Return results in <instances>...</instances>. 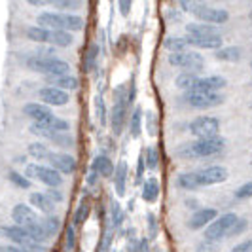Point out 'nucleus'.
<instances>
[{"label": "nucleus", "instance_id": "56", "mask_svg": "<svg viewBox=\"0 0 252 252\" xmlns=\"http://www.w3.org/2000/svg\"><path fill=\"white\" fill-rule=\"evenodd\" d=\"M148 222H150V235L154 237L156 235V216L148 215Z\"/></svg>", "mask_w": 252, "mask_h": 252}, {"label": "nucleus", "instance_id": "52", "mask_svg": "<svg viewBox=\"0 0 252 252\" xmlns=\"http://www.w3.org/2000/svg\"><path fill=\"white\" fill-rule=\"evenodd\" d=\"M110 241H112V233L108 231V233H104V237H102V243H101V247H99V252H108V249H110Z\"/></svg>", "mask_w": 252, "mask_h": 252}, {"label": "nucleus", "instance_id": "44", "mask_svg": "<svg viewBox=\"0 0 252 252\" xmlns=\"http://www.w3.org/2000/svg\"><path fill=\"white\" fill-rule=\"evenodd\" d=\"M218 249H220V243L218 241L203 239L201 243L195 245V252H218Z\"/></svg>", "mask_w": 252, "mask_h": 252}, {"label": "nucleus", "instance_id": "22", "mask_svg": "<svg viewBox=\"0 0 252 252\" xmlns=\"http://www.w3.org/2000/svg\"><path fill=\"white\" fill-rule=\"evenodd\" d=\"M114 188L120 197H124L127 191V163L120 161L114 169Z\"/></svg>", "mask_w": 252, "mask_h": 252}, {"label": "nucleus", "instance_id": "29", "mask_svg": "<svg viewBox=\"0 0 252 252\" xmlns=\"http://www.w3.org/2000/svg\"><path fill=\"white\" fill-rule=\"evenodd\" d=\"M197 80H199V76L197 72H189V70H184V72H180L177 76V80H175V86L178 89H182V91H189V89H193V86L197 84Z\"/></svg>", "mask_w": 252, "mask_h": 252}, {"label": "nucleus", "instance_id": "17", "mask_svg": "<svg viewBox=\"0 0 252 252\" xmlns=\"http://www.w3.org/2000/svg\"><path fill=\"white\" fill-rule=\"evenodd\" d=\"M12 220L17 224V226H29V224H32V222H36V213H34V209L31 207V205H25V203H17V205H13L12 209Z\"/></svg>", "mask_w": 252, "mask_h": 252}, {"label": "nucleus", "instance_id": "43", "mask_svg": "<svg viewBox=\"0 0 252 252\" xmlns=\"http://www.w3.org/2000/svg\"><path fill=\"white\" fill-rule=\"evenodd\" d=\"M146 165H148V169H158V165H159V152H158V148L156 146H150L148 150H146Z\"/></svg>", "mask_w": 252, "mask_h": 252}, {"label": "nucleus", "instance_id": "49", "mask_svg": "<svg viewBox=\"0 0 252 252\" xmlns=\"http://www.w3.org/2000/svg\"><path fill=\"white\" fill-rule=\"evenodd\" d=\"M118 4H120V13L127 17L129 13H131V6H133V0H118Z\"/></svg>", "mask_w": 252, "mask_h": 252}, {"label": "nucleus", "instance_id": "6", "mask_svg": "<svg viewBox=\"0 0 252 252\" xmlns=\"http://www.w3.org/2000/svg\"><path fill=\"white\" fill-rule=\"evenodd\" d=\"M167 61H169L171 66H177V68H182V70H189V72H201L203 68H205V59L197 51H175V53H169Z\"/></svg>", "mask_w": 252, "mask_h": 252}, {"label": "nucleus", "instance_id": "34", "mask_svg": "<svg viewBox=\"0 0 252 252\" xmlns=\"http://www.w3.org/2000/svg\"><path fill=\"white\" fill-rule=\"evenodd\" d=\"M165 50H169V53H175V51H186L189 48L188 40L186 36L184 38H178V36H169L163 42Z\"/></svg>", "mask_w": 252, "mask_h": 252}, {"label": "nucleus", "instance_id": "36", "mask_svg": "<svg viewBox=\"0 0 252 252\" xmlns=\"http://www.w3.org/2000/svg\"><path fill=\"white\" fill-rule=\"evenodd\" d=\"M89 209H91V207H89V199L84 197L82 203L78 205V211H76V215H74V226H80V224H84V222L88 220Z\"/></svg>", "mask_w": 252, "mask_h": 252}, {"label": "nucleus", "instance_id": "18", "mask_svg": "<svg viewBox=\"0 0 252 252\" xmlns=\"http://www.w3.org/2000/svg\"><path fill=\"white\" fill-rule=\"evenodd\" d=\"M186 40H188L189 46L193 48H199V50H220L222 44H224V38L222 34L220 36H189L186 34Z\"/></svg>", "mask_w": 252, "mask_h": 252}, {"label": "nucleus", "instance_id": "42", "mask_svg": "<svg viewBox=\"0 0 252 252\" xmlns=\"http://www.w3.org/2000/svg\"><path fill=\"white\" fill-rule=\"evenodd\" d=\"M97 53H99V48L97 44H91L88 50V59H86V70L88 72H93L95 70V64H97Z\"/></svg>", "mask_w": 252, "mask_h": 252}, {"label": "nucleus", "instance_id": "10", "mask_svg": "<svg viewBox=\"0 0 252 252\" xmlns=\"http://www.w3.org/2000/svg\"><path fill=\"white\" fill-rule=\"evenodd\" d=\"M0 235H4L6 239H10L13 245L17 247H23V249H32L36 241H32V237L29 235L23 226H17V224H12V226H2L0 227Z\"/></svg>", "mask_w": 252, "mask_h": 252}, {"label": "nucleus", "instance_id": "5", "mask_svg": "<svg viewBox=\"0 0 252 252\" xmlns=\"http://www.w3.org/2000/svg\"><path fill=\"white\" fill-rule=\"evenodd\" d=\"M239 220V216L235 213H226V215L216 216L215 220L205 227V239L209 241H220L227 239V233L231 231V227L235 226V222Z\"/></svg>", "mask_w": 252, "mask_h": 252}, {"label": "nucleus", "instance_id": "30", "mask_svg": "<svg viewBox=\"0 0 252 252\" xmlns=\"http://www.w3.org/2000/svg\"><path fill=\"white\" fill-rule=\"evenodd\" d=\"M27 154H29L31 158H34L36 161H48L51 150L44 142H31V144L27 146Z\"/></svg>", "mask_w": 252, "mask_h": 252}, {"label": "nucleus", "instance_id": "40", "mask_svg": "<svg viewBox=\"0 0 252 252\" xmlns=\"http://www.w3.org/2000/svg\"><path fill=\"white\" fill-rule=\"evenodd\" d=\"M95 118L101 126H106V104H104V99L101 95L95 97Z\"/></svg>", "mask_w": 252, "mask_h": 252}, {"label": "nucleus", "instance_id": "3", "mask_svg": "<svg viewBox=\"0 0 252 252\" xmlns=\"http://www.w3.org/2000/svg\"><path fill=\"white\" fill-rule=\"evenodd\" d=\"M127 106H129V99H127V86L122 84L114 91V106L110 112V127H112L114 135H122L124 126H126V116Z\"/></svg>", "mask_w": 252, "mask_h": 252}, {"label": "nucleus", "instance_id": "37", "mask_svg": "<svg viewBox=\"0 0 252 252\" xmlns=\"http://www.w3.org/2000/svg\"><path fill=\"white\" fill-rule=\"evenodd\" d=\"M205 4H207L205 0H180V10L186 13H191V15H195Z\"/></svg>", "mask_w": 252, "mask_h": 252}, {"label": "nucleus", "instance_id": "2", "mask_svg": "<svg viewBox=\"0 0 252 252\" xmlns=\"http://www.w3.org/2000/svg\"><path fill=\"white\" fill-rule=\"evenodd\" d=\"M25 66L31 72H38L44 76H61V74H70V64L57 59L53 55H42V53H29L23 59Z\"/></svg>", "mask_w": 252, "mask_h": 252}, {"label": "nucleus", "instance_id": "20", "mask_svg": "<svg viewBox=\"0 0 252 252\" xmlns=\"http://www.w3.org/2000/svg\"><path fill=\"white\" fill-rule=\"evenodd\" d=\"M46 84L59 88L63 91H76L78 89V78L72 74H61V76H46Z\"/></svg>", "mask_w": 252, "mask_h": 252}, {"label": "nucleus", "instance_id": "55", "mask_svg": "<svg viewBox=\"0 0 252 252\" xmlns=\"http://www.w3.org/2000/svg\"><path fill=\"white\" fill-rule=\"evenodd\" d=\"M2 252H31V251L23 249V247H17V245H10V247H4Z\"/></svg>", "mask_w": 252, "mask_h": 252}, {"label": "nucleus", "instance_id": "50", "mask_svg": "<svg viewBox=\"0 0 252 252\" xmlns=\"http://www.w3.org/2000/svg\"><path fill=\"white\" fill-rule=\"evenodd\" d=\"M48 195H50V199L53 203H61L63 201V193H61V189L59 188H50L48 191H46Z\"/></svg>", "mask_w": 252, "mask_h": 252}, {"label": "nucleus", "instance_id": "33", "mask_svg": "<svg viewBox=\"0 0 252 252\" xmlns=\"http://www.w3.org/2000/svg\"><path fill=\"white\" fill-rule=\"evenodd\" d=\"M25 229L29 231V235L32 237V241H36V243H44V241L50 237L48 231H46V227H44V224L38 222V220L32 222V224H29V226H25Z\"/></svg>", "mask_w": 252, "mask_h": 252}, {"label": "nucleus", "instance_id": "51", "mask_svg": "<svg viewBox=\"0 0 252 252\" xmlns=\"http://www.w3.org/2000/svg\"><path fill=\"white\" fill-rule=\"evenodd\" d=\"M53 2H55V0H27V4H29V6H32V8H44V6H53Z\"/></svg>", "mask_w": 252, "mask_h": 252}, {"label": "nucleus", "instance_id": "27", "mask_svg": "<svg viewBox=\"0 0 252 252\" xmlns=\"http://www.w3.org/2000/svg\"><path fill=\"white\" fill-rule=\"evenodd\" d=\"M241 55L243 51L237 46H222L220 50L215 51V57L222 63H237L241 61Z\"/></svg>", "mask_w": 252, "mask_h": 252}, {"label": "nucleus", "instance_id": "32", "mask_svg": "<svg viewBox=\"0 0 252 252\" xmlns=\"http://www.w3.org/2000/svg\"><path fill=\"white\" fill-rule=\"evenodd\" d=\"M129 131H131V137L133 139H139L140 133H142V108H135L131 118H129Z\"/></svg>", "mask_w": 252, "mask_h": 252}, {"label": "nucleus", "instance_id": "4", "mask_svg": "<svg viewBox=\"0 0 252 252\" xmlns=\"http://www.w3.org/2000/svg\"><path fill=\"white\" fill-rule=\"evenodd\" d=\"M25 175L31 180L36 178L48 188H59L63 184V173L53 169L51 165H40V163H29L25 169Z\"/></svg>", "mask_w": 252, "mask_h": 252}, {"label": "nucleus", "instance_id": "28", "mask_svg": "<svg viewBox=\"0 0 252 252\" xmlns=\"http://www.w3.org/2000/svg\"><path fill=\"white\" fill-rule=\"evenodd\" d=\"M159 197V182L158 178H148L144 184H142V199L146 203H156Z\"/></svg>", "mask_w": 252, "mask_h": 252}, {"label": "nucleus", "instance_id": "23", "mask_svg": "<svg viewBox=\"0 0 252 252\" xmlns=\"http://www.w3.org/2000/svg\"><path fill=\"white\" fill-rule=\"evenodd\" d=\"M25 36H27V40L36 42V44H50L51 29H46V27H42V25H31V27H27Z\"/></svg>", "mask_w": 252, "mask_h": 252}, {"label": "nucleus", "instance_id": "26", "mask_svg": "<svg viewBox=\"0 0 252 252\" xmlns=\"http://www.w3.org/2000/svg\"><path fill=\"white\" fill-rule=\"evenodd\" d=\"M51 46H57V48H70L74 44V34L70 31H64V29H51V38H50Z\"/></svg>", "mask_w": 252, "mask_h": 252}, {"label": "nucleus", "instance_id": "38", "mask_svg": "<svg viewBox=\"0 0 252 252\" xmlns=\"http://www.w3.org/2000/svg\"><path fill=\"white\" fill-rule=\"evenodd\" d=\"M44 227H46V231H48V235H57V231H59V227H61V220H59V216L55 215H46L44 218Z\"/></svg>", "mask_w": 252, "mask_h": 252}, {"label": "nucleus", "instance_id": "14", "mask_svg": "<svg viewBox=\"0 0 252 252\" xmlns=\"http://www.w3.org/2000/svg\"><path fill=\"white\" fill-rule=\"evenodd\" d=\"M216 216H218V211L213 209V207H203V209H197L193 215L188 218V222H186V226L189 229H203V227H207L213 220H215Z\"/></svg>", "mask_w": 252, "mask_h": 252}, {"label": "nucleus", "instance_id": "7", "mask_svg": "<svg viewBox=\"0 0 252 252\" xmlns=\"http://www.w3.org/2000/svg\"><path fill=\"white\" fill-rule=\"evenodd\" d=\"M188 129L195 139H213L220 135V120L215 116H199L189 122Z\"/></svg>", "mask_w": 252, "mask_h": 252}, {"label": "nucleus", "instance_id": "53", "mask_svg": "<svg viewBox=\"0 0 252 252\" xmlns=\"http://www.w3.org/2000/svg\"><path fill=\"white\" fill-rule=\"evenodd\" d=\"M146 122H148V133L154 137V135H156V131H158V129H156V116L150 112L148 116H146Z\"/></svg>", "mask_w": 252, "mask_h": 252}, {"label": "nucleus", "instance_id": "39", "mask_svg": "<svg viewBox=\"0 0 252 252\" xmlns=\"http://www.w3.org/2000/svg\"><path fill=\"white\" fill-rule=\"evenodd\" d=\"M53 6L57 8V10H61V12H74V10H78L80 6H82V2L80 0H55L53 2Z\"/></svg>", "mask_w": 252, "mask_h": 252}, {"label": "nucleus", "instance_id": "48", "mask_svg": "<svg viewBox=\"0 0 252 252\" xmlns=\"http://www.w3.org/2000/svg\"><path fill=\"white\" fill-rule=\"evenodd\" d=\"M231 252H252V239L241 241L237 247H233Z\"/></svg>", "mask_w": 252, "mask_h": 252}, {"label": "nucleus", "instance_id": "35", "mask_svg": "<svg viewBox=\"0 0 252 252\" xmlns=\"http://www.w3.org/2000/svg\"><path fill=\"white\" fill-rule=\"evenodd\" d=\"M8 180H10V184H13L15 188H19V189L31 188V178L27 177V175L17 173V171H10V173H8Z\"/></svg>", "mask_w": 252, "mask_h": 252}, {"label": "nucleus", "instance_id": "19", "mask_svg": "<svg viewBox=\"0 0 252 252\" xmlns=\"http://www.w3.org/2000/svg\"><path fill=\"white\" fill-rule=\"evenodd\" d=\"M186 34L189 36H220V29L218 25H211V23H203V21H193L186 25Z\"/></svg>", "mask_w": 252, "mask_h": 252}, {"label": "nucleus", "instance_id": "31", "mask_svg": "<svg viewBox=\"0 0 252 252\" xmlns=\"http://www.w3.org/2000/svg\"><path fill=\"white\" fill-rule=\"evenodd\" d=\"M63 13V29L64 31H70V32H78V31H82L84 29V19L80 17V15H76V13H66V12H61Z\"/></svg>", "mask_w": 252, "mask_h": 252}, {"label": "nucleus", "instance_id": "41", "mask_svg": "<svg viewBox=\"0 0 252 252\" xmlns=\"http://www.w3.org/2000/svg\"><path fill=\"white\" fill-rule=\"evenodd\" d=\"M110 218H112V227L122 226V222H124V211H122V207L118 205L116 201L110 203Z\"/></svg>", "mask_w": 252, "mask_h": 252}, {"label": "nucleus", "instance_id": "54", "mask_svg": "<svg viewBox=\"0 0 252 252\" xmlns=\"http://www.w3.org/2000/svg\"><path fill=\"white\" fill-rule=\"evenodd\" d=\"M66 247H68V251L74 247V227H68V231H66Z\"/></svg>", "mask_w": 252, "mask_h": 252}, {"label": "nucleus", "instance_id": "1", "mask_svg": "<svg viewBox=\"0 0 252 252\" xmlns=\"http://www.w3.org/2000/svg\"><path fill=\"white\" fill-rule=\"evenodd\" d=\"M226 148V140L220 137H213V139H195L191 142H184L180 144L175 156L180 159H203V158H213L216 154Z\"/></svg>", "mask_w": 252, "mask_h": 252}, {"label": "nucleus", "instance_id": "46", "mask_svg": "<svg viewBox=\"0 0 252 252\" xmlns=\"http://www.w3.org/2000/svg\"><path fill=\"white\" fill-rule=\"evenodd\" d=\"M235 197L237 199H249V197H252V180L251 182H245L243 186L235 189Z\"/></svg>", "mask_w": 252, "mask_h": 252}, {"label": "nucleus", "instance_id": "11", "mask_svg": "<svg viewBox=\"0 0 252 252\" xmlns=\"http://www.w3.org/2000/svg\"><path fill=\"white\" fill-rule=\"evenodd\" d=\"M38 101L48 104V106H64L68 104L70 97H68V91H63L59 88H53V86H44L36 91Z\"/></svg>", "mask_w": 252, "mask_h": 252}, {"label": "nucleus", "instance_id": "9", "mask_svg": "<svg viewBox=\"0 0 252 252\" xmlns=\"http://www.w3.org/2000/svg\"><path fill=\"white\" fill-rule=\"evenodd\" d=\"M193 177L197 180V186H213V184H222L229 178V171L224 165H211L199 171H193Z\"/></svg>", "mask_w": 252, "mask_h": 252}, {"label": "nucleus", "instance_id": "25", "mask_svg": "<svg viewBox=\"0 0 252 252\" xmlns=\"http://www.w3.org/2000/svg\"><path fill=\"white\" fill-rule=\"evenodd\" d=\"M36 23L46 29H63V13L61 12H44L36 17Z\"/></svg>", "mask_w": 252, "mask_h": 252}, {"label": "nucleus", "instance_id": "24", "mask_svg": "<svg viewBox=\"0 0 252 252\" xmlns=\"http://www.w3.org/2000/svg\"><path fill=\"white\" fill-rule=\"evenodd\" d=\"M91 169L102 178H112L114 177V167L112 165V159L110 158H106V156H97L95 159H93V163H91Z\"/></svg>", "mask_w": 252, "mask_h": 252}, {"label": "nucleus", "instance_id": "21", "mask_svg": "<svg viewBox=\"0 0 252 252\" xmlns=\"http://www.w3.org/2000/svg\"><path fill=\"white\" fill-rule=\"evenodd\" d=\"M29 203H31V207H34L36 211L44 213V215H53L55 203L51 201L48 193H42V191H34V193H31V197H29Z\"/></svg>", "mask_w": 252, "mask_h": 252}, {"label": "nucleus", "instance_id": "47", "mask_svg": "<svg viewBox=\"0 0 252 252\" xmlns=\"http://www.w3.org/2000/svg\"><path fill=\"white\" fill-rule=\"evenodd\" d=\"M148 165H146V156L140 152V156H139V165H137V180H142V175H144V169H146Z\"/></svg>", "mask_w": 252, "mask_h": 252}, {"label": "nucleus", "instance_id": "45", "mask_svg": "<svg viewBox=\"0 0 252 252\" xmlns=\"http://www.w3.org/2000/svg\"><path fill=\"white\" fill-rule=\"evenodd\" d=\"M247 227H249V220L239 218V220L235 222V226L231 227V231L227 233V239H229V237H239V235H243V233L247 231Z\"/></svg>", "mask_w": 252, "mask_h": 252}, {"label": "nucleus", "instance_id": "57", "mask_svg": "<svg viewBox=\"0 0 252 252\" xmlns=\"http://www.w3.org/2000/svg\"><path fill=\"white\" fill-rule=\"evenodd\" d=\"M27 161V158H17V159H15V163H25Z\"/></svg>", "mask_w": 252, "mask_h": 252}, {"label": "nucleus", "instance_id": "8", "mask_svg": "<svg viewBox=\"0 0 252 252\" xmlns=\"http://www.w3.org/2000/svg\"><path fill=\"white\" fill-rule=\"evenodd\" d=\"M182 101L191 108L205 110V108H215L224 104V95L220 93H203V91H186Z\"/></svg>", "mask_w": 252, "mask_h": 252}, {"label": "nucleus", "instance_id": "12", "mask_svg": "<svg viewBox=\"0 0 252 252\" xmlns=\"http://www.w3.org/2000/svg\"><path fill=\"white\" fill-rule=\"evenodd\" d=\"M197 21L203 23H211V25H224L229 21V12L222 10V8H215V6H203L199 12L193 15Z\"/></svg>", "mask_w": 252, "mask_h": 252}, {"label": "nucleus", "instance_id": "13", "mask_svg": "<svg viewBox=\"0 0 252 252\" xmlns=\"http://www.w3.org/2000/svg\"><path fill=\"white\" fill-rule=\"evenodd\" d=\"M23 114L29 120L38 122V124H48L55 118L51 108L44 102H27V104H23Z\"/></svg>", "mask_w": 252, "mask_h": 252}, {"label": "nucleus", "instance_id": "16", "mask_svg": "<svg viewBox=\"0 0 252 252\" xmlns=\"http://www.w3.org/2000/svg\"><path fill=\"white\" fill-rule=\"evenodd\" d=\"M48 161L53 169H57L59 173L63 175H72L76 171V159L68 154H57V152H51Z\"/></svg>", "mask_w": 252, "mask_h": 252}, {"label": "nucleus", "instance_id": "15", "mask_svg": "<svg viewBox=\"0 0 252 252\" xmlns=\"http://www.w3.org/2000/svg\"><path fill=\"white\" fill-rule=\"evenodd\" d=\"M227 86V80L222 76H199L197 84L193 86V89L189 91H203V93H218L220 89H224ZM186 93V91H184Z\"/></svg>", "mask_w": 252, "mask_h": 252}]
</instances>
